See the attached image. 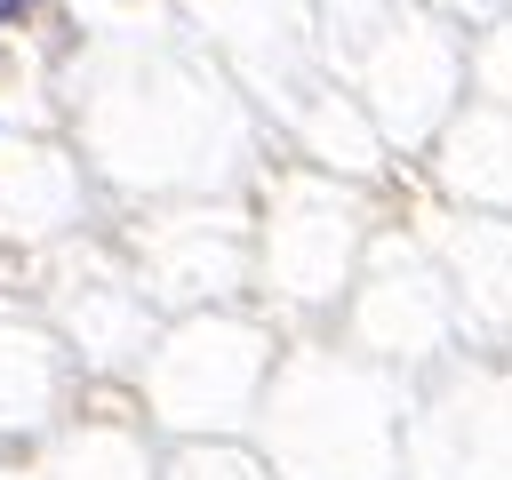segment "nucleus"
I'll return each instance as SVG.
<instances>
[{"instance_id":"nucleus-1","label":"nucleus","mask_w":512,"mask_h":480,"mask_svg":"<svg viewBox=\"0 0 512 480\" xmlns=\"http://www.w3.org/2000/svg\"><path fill=\"white\" fill-rule=\"evenodd\" d=\"M32 8H40V0H0V16H8V24H16V16H32Z\"/></svg>"}]
</instances>
